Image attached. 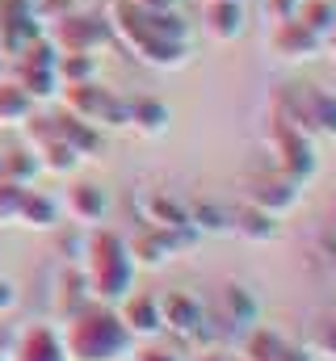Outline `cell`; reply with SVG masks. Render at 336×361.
Wrapping results in <instances>:
<instances>
[{"label": "cell", "instance_id": "1", "mask_svg": "<svg viewBox=\"0 0 336 361\" xmlns=\"http://www.w3.org/2000/svg\"><path fill=\"white\" fill-rule=\"evenodd\" d=\"M80 273L88 281L92 302L118 307L135 290V265L126 257V235H118L109 227H88V240H84V252H80Z\"/></svg>", "mask_w": 336, "mask_h": 361}, {"label": "cell", "instance_id": "2", "mask_svg": "<svg viewBox=\"0 0 336 361\" xmlns=\"http://www.w3.org/2000/svg\"><path fill=\"white\" fill-rule=\"evenodd\" d=\"M59 341H64L68 361H126L135 353V341L122 328L118 311L101 307V302L84 307L76 319H68L64 332H59Z\"/></svg>", "mask_w": 336, "mask_h": 361}, {"label": "cell", "instance_id": "3", "mask_svg": "<svg viewBox=\"0 0 336 361\" xmlns=\"http://www.w3.org/2000/svg\"><path fill=\"white\" fill-rule=\"evenodd\" d=\"M160 328L185 349H215V345H223L215 324H210V315H206V302L198 294H189V290L160 294Z\"/></svg>", "mask_w": 336, "mask_h": 361}, {"label": "cell", "instance_id": "4", "mask_svg": "<svg viewBox=\"0 0 336 361\" xmlns=\"http://www.w3.org/2000/svg\"><path fill=\"white\" fill-rule=\"evenodd\" d=\"M265 147L273 156V169L282 177H290L294 185H311L316 173H320V156H316V139H307L303 130L294 126H282V122H269L265 130Z\"/></svg>", "mask_w": 336, "mask_h": 361}, {"label": "cell", "instance_id": "5", "mask_svg": "<svg viewBox=\"0 0 336 361\" xmlns=\"http://www.w3.org/2000/svg\"><path fill=\"white\" fill-rule=\"evenodd\" d=\"M206 315H210L219 341H232V336L240 341V336H248L252 328L260 324V302H256V294H252L248 286L227 281V286H219V294L210 298Z\"/></svg>", "mask_w": 336, "mask_h": 361}, {"label": "cell", "instance_id": "6", "mask_svg": "<svg viewBox=\"0 0 336 361\" xmlns=\"http://www.w3.org/2000/svg\"><path fill=\"white\" fill-rule=\"evenodd\" d=\"M244 202L256 206V210H265V214H273V219H286V214L299 210L303 185H294L290 177H282L277 169H265V173H252V177L244 180Z\"/></svg>", "mask_w": 336, "mask_h": 361}, {"label": "cell", "instance_id": "7", "mask_svg": "<svg viewBox=\"0 0 336 361\" xmlns=\"http://www.w3.org/2000/svg\"><path fill=\"white\" fill-rule=\"evenodd\" d=\"M47 38L55 42L59 55H97L109 38V25L101 17H88V13H68L47 30Z\"/></svg>", "mask_w": 336, "mask_h": 361}, {"label": "cell", "instance_id": "8", "mask_svg": "<svg viewBox=\"0 0 336 361\" xmlns=\"http://www.w3.org/2000/svg\"><path fill=\"white\" fill-rule=\"evenodd\" d=\"M84 307H92V294H88V281H84L80 265H59L51 277V315L59 324L76 319Z\"/></svg>", "mask_w": 336, "mask_h": 361}, {"label": "cell", "instance_id": "9", "mask_svg": "<svg viewBox=\"0 0 336 361\" xmlns=\"http://www.w3.org/2000/svg\"><path fill=\"white\" fill-rule=\"evenodd\" d=\"M118 319L122 328L131 332V341H156L164 328H160V294H143V290H131L118 307Z\"/></svg>", "mask_w": 336, "mask_h": 361}, {"label": "cell", "instance_id": "10", "mask_svg": "<svg viewBox=\"0 0 336 361\" xmlns=\"http://www.w3.org/2000/svg\"><path fill=\"white\" fill-rule=\"evenodd\" d=\"M269 51L286 63H311V59H320L324 42L294 17V21H282V25L269 30Z\"/></svg>", "mask_w": 336, "mask_h": 361}, {"label": "cell", "instance_id": "11", "mask_svg": "<svg viewBox=\"0 0 336 361\" xmlns=\"http://www.w3.org/2000/svg\"><path fill=\"white\" fill-rule=\"evenodd\" d=\"M4 361H68V353L51 324H25L17 332V341L8 345Z\"/></svg>", "mask_w": 336, "mask_h": 361}, {"label": "cell", "instance_id": "12", "mask_svg": "<svg viewBox=\"0 0 336 361\" xmlns=\"http://www.w3.org/2000/svg\"><path fill=\"white\" fill-rule=\"evenodd\" d=\"M59 206L68 210V219H72L76 227L88 231V227H101V223H105V214H109V193H105L101 185H92V180H72Z\"/></svg>", "mask_w": 336, "mask_h": 361}, {"label": "cell", "instance_id": "13", "mask_svg": "<svg viewBox=\"0 0 336 361\" xmlns=\"http://www.w3.org/2000/svg\"><path fill=\"white\" fill-rule=\"evenodd\" d=\"M227 231L236 240H244V244H273L282 235V219H273V214L256 210L248 202H240L236 210H227Z\"/></svg>", "mask_w": 336, "mask_h": 361}, {"label": "cell", "instance_id": "14", "mask_svg": "<svg viewBox=\"0 0 336 361\" xmlns=\"http://www.w3.org/2000/svg\"><path fill=\"white\" fill-rule=\"evenodd\" d=\"M139 214H143V227H156V231H176L189 223V206L168 189H148L139 197Z\"/></svg>", "mask_w": 336, "mask_h": 361}, {"label": "cell", "instance_id": "15", "mask_svg": "<svg viewBox=\"0 0 336 361\" xmlns=\"http://www.w3.org/2000/svg\"><path fill=\"white\" fill-rule=\"evenodd\" d=\"M126 257H131L135 269H160L168 261H176V252L168 244V231H156V227H139L126 240Z\"/></svg>", "mask_w": 336, "mask_h": 361}, {"label": "cell", "instance_id": "16", "mask_svg": "<svg viewBox=\"0 0 336 361\" xmlns=\"http://www.w3.org/2000/svg\"><path fill=\"white\" fill-rule=\"evenodd\" d=\"M131 55H135L139 63L156 68V72H181V68L189 63V42H172V38H156V34H148Z\"/></svg>", "mask_w": 336, "mask_h": 361}, {"label": "cell", "instance_id": "17", "mask_svg": "<svg viewBox=\"0 0 336 361\" xmlns=\"http://www.w3.org/2000/svg\"><path fill=\"white\" fill-rule=\"evenodd\" d=\"M105 25H109V34H118V38L126 42V51H135V47L148 38V13H143L135 0H109Z\"/></svg>", "mask_w": 336, "mask_h": 361}, {"label": "cell", "instance_id": "18", "mask_svg": "<svg viewBox=\"0 0 336 361\" xmlns=\"http://www.w3.org/2000/svg\"><path fill=\"white\" fill-rule=\"evenodd\" d=\"M55 130H59V139H64L80 160H97V156L105 152V130H97L92 122H80V118H72V114H59V118H55Z\"/></svg>", "mask_w": 336, "mask_h": 361}, {"label": "cell", "instance_id": "19", "mask_svg": "<svg viewBox=\"0 0 336 361\" xmlns=\"http://www.w3.org/2000/svg\"><path fill=\"white\" fill-rule=\"evenodd\" d=\"M202 21H206V34H210L215 42H236V38L248 30L244 4H236V0H223V4H206V8H202Z\"/></svg>", "mask_w": 336, "mask_h": 361}, {"label": "cell", "instance_id": "20", "mask_svg": "<svg viewBox=\"0 0 336 361\" xmlns=\"http://www.w3.org/2000/svg\"><path fill=\"white\" fill-rule=\"evenodd\" d=\"M64 219V206L59 197L42 193V189H25L21 197V214H17V227H34V231H55Z\"/></svg>", "mask_w": 336, "mask_h": 361}, {"label": "cell", "instance_id": "21", "mask_svg": "<svg viewBox=\"0 0 336 361\" xmlns=\"http://www.w3.org/2000/svg\"><path fill=\"white\" fill-rule=\"evenodd\" d=\"M168 126H172V109H168L164 101H156V97L131 101V122H126V130H135L139 139H160V135H168Z\"/></svg>", "mask_w": 336, "mask_h": 361}, {"label": "cell", "instance_id": "22", "mask_svg": "<svg viewBox=\"0 0 336 361\" xmlns=\"http://www.w3.org/2000/svg\"><path fill=\"white\" fill-rule=\"evenodd\" d=\"M30 118H34V101H30V92L21 89L17 80H0V126L21 130Z\"/></svg>", "mask_w": 336, "mask_h": 361}, {"label": "cell", "instance_id": "23", "mask_svg": "<svg viewBox=\"0 0 336 361\" xmlns=\"http://www.w3.org/2000/svg\"><path fill=\"white\" fill-rule=\"evenodd\" d=\"M282 349H286V336L265 324H256L248 336H240V361H277Z\"/></svg>", "mask_w": 336, "mask_h": 361}, {"label": "cell", "instance_id": "24", "mask_svg": "<svg viewBox=\"0 0 336 361\" xmlns=\"http://www.w3.org/2000/svg\"><path fill=\"white\" fill-rule=\"evenodd\" d=\"M42 173V164H38V156H34V147H8V152H0V177L13 180V185H34V177Z\"/></svg>", "mask_w": 336, "mask_h": 361}, {"label": "cell", "instance_id": "25", "mask_svg": "<svg viewBox=\"0 0 336 361\" xmlns=\"http://www.w3.org/2000/svg\"><path fill=\"white\" fill-rule=\"evenodd\" d=\"M21 89L30 92V101L38 105V101H55L59 97V76H55V68H25V63H17V76H13Z\"/></svg>", "mask_w": 336, "mask_h": 361}, {"label": "cell", "instance_id": "26", "mask_svg": "<svg viewBox=\"0 0 336 361\" xmlns=\"http://www.w3.org/2000/svg\"><path fill=\"white\" fill-rule=\"evenodd\" d=\"M34 156H38V164H42V173H55V177H72L76 169H80L84 160L64 143V139H51V143H42V147H34Z\"/></svg>", "mask_w": 336, "mask_h": 361}, {"label": "cell", "instance_id": "27", "mask_svg": "<svg viewBox=\"0 0 336 361\" xmlns=\"http://www.w3.org/2000/svg\"><path fill=\"white\" fill-rule=\"evenodd\" d=\"M294 17L324 42V34L336 25V0H299V13Z\"/></svg>", "mask_w": 336, "mask_h": 361}, {"label": "cell", "instance_id": "28", "mask_svg": "<svg viewBox=\"0 0 336 361\" xmlns=\"http://www.w3.org/2000/svg\"><path fill=\"white\" fill-rule=\"evenodd\" d=\"M59 85H88L97 80V55H59L55 59Z\"/></svg>", "mask_w": 336, "mask_h": 361}, {"label": "cell", "instance_id": "29", "mask_svg": "<svg viewBox=\"0 0 336 361\" xmlns=\"http://www.w3.org/2000/svg\"><path fill=\"white\" fill-rule=\"evenodd\" d=\"M189 223L198 235H227V206L198 202V206H189Z\"/></svg>", "mask_w": 336, "mask_h": 361}, {"label": "cell", "instance_id": "30", "mask_svg": "<svg viewBox=\"0 0 336 361\" xmlns=\"http://www.w3.org/2000/svg\"><path fill=\"white\" fill-rule=\"evenodd\" d=\"M311 357L316 361H336V315H328L320 328H316V336H311Z\"/></svg>", "mask_w": 336, "mask_h": 361}, {"label": "cell", "instance_id": "31", "mask_svg": "<svg viewBox=\"0 0 336 361\" xmlns=\"http://www.w3.org/2000/svg\"><path fill=\"white\" fill-rule=\"evenodd\" d=\"M21 197H25V185H13V180L0 177V223H4V227L17 223V214H21Z\"/></svg>", "mask_w": 336, "mask_h": 361}, {"label": "cell", "instance_id": "32", "mask_svg": "<svg viewBox=\"0 0 336 361\" xmlns=\"http://www.w3.org/2000/svg\"><path fill=\"white\" fill-rule=\"evenodd\" d=\"M72 13V0H34V17L42 21V30H51L59 17Z\"/></svg>", "mask_w": 336, "mask_h": 361}, {"label": "cell", "instance_id": "33", "mask_svg": "<svg viewBox=\"0 0 336 361\" xmlns=\"http://www.w3.org/2000/svg\"><path fill=\"white\" fill-rule=\"evenodd\" d=\"M135 361H189L181 349H168V345H156V341H143V349L131 353Z\"/></svg>", "mask_w": 336, "mask_h": 361}, {"label": "cell", "instance_id": "34", "mask_svg": "<svg viewBox=\"0 0 336 361\" xmlns=\"http://www.w3.org/2000/svg\"><path fill=\"white\" fill-rule=\"evenodd\" d=\"M260 8H265L269 25H282V21H294V13H299V0H260Z\"/></svg>", "mask_w": 336, "mask_h": 361}, {"label": "cell", "instance_id": "35", "mask_svg": "<svg viewBox=\"0 0 336 361\" xmlns=\"http://www.w3.org/2000/svg\"><path fill=\"white\" fill-rule=\"evenodd\" d=\"M17 298H21V294H17V286H13L8 277H0V319L17 311Z\"/></svg>", "mask_w": 336, "mask_h": 361}, {"label": "cell", "instance_id": "36", "mask_svg": "<svg viewBox=\"0 0 336 361\" xmlns=\"http://www.w3.org/2000/svg\"><path fill=\"white\" fill-rule=\"evenodd\" d=\"M277 361H316V357H311V349H307V345H294V341H286V349L277 353Z\"/></svg>", "mask_w": 336, "mask_h": 361}, {"label": "cell", "instance_id": "37", "mask_svg": "<svg viewBox=\"0 0 336 361\" xmlns=\"http://www.w3.org/2000/svg\"><path fill=\"white\" fill-rule=\"evenodd\" d=\"M135 4H139L143 13H168V8H176L181 0H135Z\"/></svg>", "mask_w": 336, "mask_h": 361}, {"label": "cell", "instance_id": "38", "mask_svg": "<svg viewBox=\"0 0 336 361\" xmlns=\"http://www.w3.org/2000/svg\"><path fill=\"white\" fill-rule=\"evenodd\" d=\"M198 361H240V357H232V353H223V349L215 345V349H202V353H198Z\"/></svg>", "mask_w": 336, "mask_h": 361}, {"label": "cell", "instance_id": "39", "mask_svg": "<svg viewBox=\"0 0 336 361\" xmlns=\"http://www.w3.org/2000/svg\"><path fill=\"white\" fill-rule=\"evenodd\" d=\"M324 51H328V55L336 59V25L328 30V34H324Z\"/></svg>", "mask_w": 336, "mask_h": 361}, {"label": "cell", "instance_id": "40", "mask_svg": "<svg viewBox=\"0 0 336 361\" xmlns=\"http://www.w3.org/2000/svg\"><path fill=\"white\" fill-rule=\"evenodd\" d=\"M328 269L336 273V235H332V240H328Z\"/></svg>", "mask_w": 336, "mask_h": 361}, {"label": "cell", "instance_id": "41", "mask_svg": "<svg viewBox=\"0 0 336 361\" xmlns=\"http://www.w3.org/2000/svg\"><path fill=\"white\" fill-rule=\"evenodd\" d=\"M4 63H8V55H4V51H0V80H4Z\"/></svg>", "mask_w": 336, "mask_h": 361}, {"label": "cell", "instance_id": "42", "mask_svg": "<svg viewBox=\"0 0 336 361\" xmlns=\"http://www.w3.org/2000/svg\"><path fill=\"white\" fill-rule=\"evenodd\" d=\"M206 4H223V0H206ZM236 4H244V0H236Z\"/></svg>", "mask_w": 336, "mask_h": 361}, {"label": "cell", "instance_id": "43", "mask_svg": "<svg viewBox=\"0 0 336 361\" xmlns=\"http://www.w3.org/2000/svg\"><path fill=\"white\" fill-rule=\"evenodd\" d=\"M0 25H4V0H0Z\"/></svg>", "mask_w": 336, "mask_h": 361}, {"label": "cell", "instance_id": "44", "mask_svg": "<svg viewBox=\"0 0 336 361\" xmlns=\"http://www.w3.org/2000/svg\"><path fill=\"white\" fill-rule=\"evenodd\" d=\"M4 353H8V345H0V361H4Z\"/></svg>", "mask_w": 336, "mask_h": 361}, {"label": "cell", "instance_id": "45", "mask_svg": "<svg viewBox=\"0 0 336 361\" xmlns=\"http://www.w3.org/2000/svg\"><path fill=\"white\" fill-rule=\"evenodd\" d=\"M25 4H34V0H25Z\"/></svg>", "mask_w": 336, "mask_h": 361}]
</instances>
